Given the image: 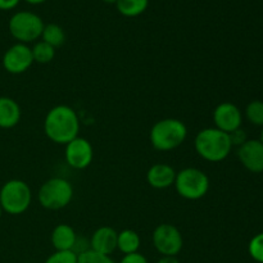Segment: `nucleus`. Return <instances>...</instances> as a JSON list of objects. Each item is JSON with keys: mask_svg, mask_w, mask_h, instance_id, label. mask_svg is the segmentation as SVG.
I'll use <instances>...</instances> for the list:
<instances>
[{"mask_svg": "<svg viewBox=\"0 0 263 263\" xmlns=\"http://www.w3.org/2000/svg\"><path fill=\"white\" fill-rule=\"evenodd\" d=\"M44 133L49 140L67 145L79 136L80 120L73 108L68 105H55L44 120Z\"/></svg>", "mask_w": 263, "mask_h": 263, "instance_id": "nucleus-1", "label": "nucleus"}, {"mask_svg": "<svg viewBox=\"0 0 263 263\" xmlns=\"http://www.w3.org/2000/svg\"><path fill=\"white\" fill-rule=\"evenodd\" d=\"M194 148L200 158L216 163L228 158L233 149V144L229 134L216 127H207L197 134Z\"/></svg>", "mask_w": 263, "mask_h": 263, "instance_id": "nucleus-2", "label": "nucleus"}, {"mask_svg": "<svg viewBox=\"0 0 263 263\" xmlns=\"http://www.w3.org/2000/svg\"><path fill=\"white\" fill-rule=\"evenodd\" d=\"M187 136V128L177 118H164L158 121L151 128L149 139L156 151L170 152L184 144Z\"/></svg>", "mask_w": 263, "mask_h": 263, "instance_id": "nucleus-3", "label": "nucleus"}, {"mask_svg": "<svg viewBox=\"0 0 263 263\" xmlns=\"http://www.w3.org/2000/svg\"><path fill=\"white\" fill-rule=\"evenodd\" d=\"M32 192L27 182L13 179L5 182L0 189V207L8 215L18 216L25 213L31 205Z\"/></svg>", "mask_w": 263, "mask_h": 263, "instance_id": "nucleus-4", "label": "nucleus"}, {"mask_svg": "<svg viewBox=\"0 0 263 263\" xmlns=\"http://www.w3.org/2000/svg\"><path fill=\"white\" fill-rule=\"evenodd\" d=\"M175 189L177 194L187 200L202 199L210 190V179L202 170L186 167L176 172Z\"/></svg>", "mask_w": 263, "mask_h": 263, "instance_id": "nucleus-5", "label": "nucleus"}, {"mask_svg": "<svg viewBox=\"0 0 263 263\" xmlns=\"http://www.w3.org/2000/svg\"><path fill=\"white\" fill-rule=\"evenodd\" d=\"M73 198L71 182L62 177H51L41 185L39 190V203L49 211L66 208Z\"/></svg>", "mask_w": 263, "mask_h": 263, "instance_id": "nucleus-6", "label": "nucleus"}, {"mask_svg": "<svg viewBox=\"0 0 263 263\" xmlns=\"http://www.w3.org/2000/svg\"><path fill=\"white\" fill-rule=\"evenodd\" d=\"M44 22L37 14L27 10H22L10 17L8 28L9 32L18 43H33L41 37L44 30Z\"/></svg>", "mask_w": 263, "mask_h": 263, "instance_id": "nucleus-7", "label": "nucleus"}, {"mask_svg": "<svg viewBox=\"0 0 263 263\" xmlns=\"http://www.w3.org/2000/svg\"><path fill=\"white\" fill-rule=\"evenodd\" d=\"M154 248L164 257H176L184 247V239L179 229L171 223H161L152 235Z\"/></svg>", "mask_w": 263, "mask_h": 263, "instance_id": "nucleus-8", "label": "nucleus"}, {"mask_svg": "<svg viewBox=\"0 0 263 263\" xmlns=\"http://www.w3.org/2000/svg\"><path fill=\"white\" fill-rule=\"evenodd\" d=\"M33 63L32 50L27 44H14L3 55V67L8 73H25Z\"/></svg>", "mask_w": 263, "mask_h": 263, "instance_id": "nucleus-9", "label": "nucleus"}, {"mask_svg": "<svg viewBox=\"0 0 263 263\" xmlns=\"http://www.w3.org/2000/svg\"><path fill=\"white\" fill-rule=\"evenodd\" d=\"M66 162L74 170H85L91 164L94 158L92 145L87 139L77 136L66 145Z\"/></svg>", "mask_w": 263, "mask_h": 263, "instance_id": "nucleus-10", "label": "nucleus"}, {"mask_svg": "<svg viewBox=\"0 0 263 263\" xmlns=\"http://www.w3.org/2000/svg\"><path fill=\"white\" fill-rule=\"evenodd\" d=\"M243 116L240 109L230 102H223L218 104L213 110V122L216 128L226 134H231L241 126Z\"/></svg>", "mask_w": 263, "mask_h": 263, "instance_id": "nucleus-11", "label": "nucleus"}, {"mask_svg": "<svg viewBox=\"0 0 263 263\" xmlns=\"http://www.w3.org/2000/svg\"><path fill=\"white\" fill-rule=\"evenodd\" d=\"M238 157L248 171L253 174L263 172V144L261 140H247L239 146Z\"/></svg>", "mask_w": 263, "mask_h": 263, "instance_id": "nucleus-12", "label": "nucleus"}, {"mask_svg": "<svg viewBox=\"0 0 263 263\" xmlns=\"http://www.w3.org/2000/svg\"><path fill=\"white\" fill-rule=\"evenodd\" d=\"M118 233L109 226H102L92 233L90 239V249L97 253L110 256L117 249Z\"/></svg>", "mask_w": 263, "mask_h": 263, "instance_id": "nucleus-13", "label": "nucleus"}, {"mask_svg": "<svg viewBox=\"0 0 263 263\" xmlns=\"http://www.w3.org/2000/svg\"><path fill=\"white\" fill-rule=\"evenodd\" d=\"M176 171L167 163H156L146 172V181L154 189H167L175 184Z\"/></svg>", "mask_w": 263, "mask_h": 263, "instance_id": "nucleus-14", "label": "nucleus"}, {"mask_svg": "<svg viewBox=\"0 0 263 263\" xmlns=\"http://www.w3.org/2000/svg\"><path fill=\"white\" fill-rule=\"evenodd\" d=\"M21 121V107L9 97H0V128H12Z\"/></svg>", "mask_w": 263, "mask_h": 263, "instance_id": "nucleus-15", "label": "nucleus"}, {"mask_svg": "<svg viewBox=\"0 0 263 263\" xmlns=\"http://www.w3.org/2000/svg\"><path fill=\"white\" fill-rule=\"evenodd\" d=\"M50 240L55 251H73L77 235L73 228H71L67 223H61V225L54 228Z\"/></svg>", "mask_w": 263, "mask_h": 263, "instance_id": "nucleus-16", "label": "nucleus"}, {"mask_svg": "<svg viewBox=\"0 0 263 263\" xmlns=\"http://www.w3.org/2000/svg\"><path fill=\"white\" fill-rule=\"evenodd\" d=\"M141 246V239L136 231L131 229H126L118 233L117 236V249H120L123 254L138 253Z\"/></svg>", "mask_w": 263, "mask_h": 263, "instance_id": "nucleus-17", "label": "nucleus"}, {"mask_svg": "<svg viewBox=\"0 0 263 263\" xmlns=\"http://www.w3.org/2000/svg\"><path fill=\"white\" fill-rule=\"evenodd\" d=\"M115 4L123 17L133 18L145 12L149 5V0H117Z\"/></svg>", "mask_w": 263, "mask_h": 263, "instance_id": "nucleus-18", "label": "nucleus"}, {"mask_svg": "<svg viewBox=\"0 0 263 263\" xmlns=\"http://www.w3.org/2000/svg\"><path fill=\"white\" fill-rule=\"evenodd\" d=\"M41 39L45 41L46 44L51 45L53 48H61L66 41V32L63 28L57 23H49V25L44 26L43 33H41Z\"/></svg>", "mask_w": 263, "mask_h": 263, "instance_id": "nucleus-19", "label": "nucleus"}, {"mask_svg": "<svg viewBox=\"0 0 263 263\" xmlns=\"http://www.w3.org/2000/svg\"><path fill=\"white\" fill-rule=\"evenodd\" d=\"M32 50V57L33 62L39 64H48L55 57V48H53L51 45L46 44L45 41H39L33 45V48H31Z\"/></svg>", "mask_w": 263, "mask_h": 263, "instance_id": "nucleus-20", "label": "nucleus"}, {"mask_svg": "<svg viewBox=\"0 0 263 263\" xmlns=\"http://www.w3.org/2000/svg\"><path fill=\"white\" fill-rule=\"evenodd\" d=\"M246 116L249 122L256 126H263V102L253 100L246 108Z\"/></svg>", "mask_w": 263, "mask_h": 263, "instance_id": "nucleus-21", "label": "nucleus"}, {"mask_svg": "<svg viewBox=\"0 0 263 263\" xmlns=\"http://www.w3.org/2000/svg\"><path fill=\"white\" fill-rule=\"evenodd\" d=\"M77 263H116L110 258V256H104V254L97 253V252L89 251L79 254L77 257Z\"/></svg>", "mask_w": 263, "mask_h": 263, "instance_id": "nucleus-22", "label": "nucleus"}, {"mask_svg": "<svg viewBox=\"0 0 263 263\" xmlns=\"http://www.w3.org/2000/svg\"><path fill=\"white\" fill-rule=\"evenodd\" d=\"M77 257L73 251H55L44 263H77Z\"/></svg>", "mask_w": 263, "mask_h": 263, "instance_id": "nucleus-23", "label": "nucleus"}, {"mask_svg": "<svg viewBox=\"0 0 263 263\" xmlns=\"http://www.w3.org/2000/svg\"><path fill=\"white\" fill-rule=\"evenodd\" d=\"M249 254L254 261L263 263V233L254 236L248 247Z\"/></svg>", "mask_w": 263, "mask_h": 263, "instance_id": "nucleus-24", "label": "nucleus"}, {"mask_svg": "<svg viewBox=\"0 0 263 263\" xmlns=\"http://www.w3.org/2000/svg\"><path fill=\"white\" fill-rule=\"evenodd\" d=\"M229 136H230V140H231V144H233V146L234 145L240 146L247 141L246 133H244L243 130H240V128H238V130L233 131L231 134H229Z\"/></svg>", "mask_w": 263, "mask_h": 263, "instance_id": "nucleus-25", "label": "nucleus"}, {"mask_svg": "<svg viewBox=\"0 0 263 263\" xmlns=\"http://www.w3.org/2000/svg\"><path fill=\"white\" fill-rule=\"evenodd\" d=\"M120 263H149L148 259L145 258V256H143L141 253H133V254H126L123 256V258L121 259Z\"/></svg>", "mask_w": 263, "mask_h": 263, "instance_id": "nucleus-26", "label": "nucleus"}, {"mask_svg": "<svg viewBox=\"0 0 263 263\" xmlns=\"http://www.w3.org/2000/svg\"><path fill=\"white\" fill-rule=\"evenodd\" d=\"M20 0H0V10H10L15 8Z\"/></svg>", "mask_w": 263, "mask_h": 263, "instance_id": "nucleus-27", "label": "nucleus"}, {"mask_svg": "<svg viewBox=\"0 0 263 263\" xmlns=\"http://www.w3.org/2000/svg\"><path fill=\"white\" fill-rule=\"evenodd\" d=\"M157 263H180L179 259L176 257H162L161 259H158Z\"/></svg>", "mask_w": 263, "mask_h": 263, "instance_id": "nucleus-28", "label": "nucleus"}, {"mask_svg": "<svg viewBox=\"0 0 263 263\" xmlns=\"http://www.w3.org/2000/svg\"><path fill=\"white\" fill-rule=\"evenodd\" d=\"M25 2H27L28 4L37 5V4H43V3H45L46 0H25Z\"/></svg>", "mask_w": 263, "mask_h": 263, "instance_id": "nucleus-29", "label": "nucleus"}, {"mask_svg": "<svg viewBox=\"0 0 263 263\" xmlns=\"http://www.w3.org/2000/svg\"><path fill=\"white\" fill-rule=\"evenodd\" d=\"M102 2H104V3H116L117 0H102Z\"/></svg>", "mask_w": 263, "mask_h": 263, "instance_id": "nucleus-30", "label": "nucleus"}, {"mask_svg": "<svg viewBox=\"0 0 263 263\" xmlns=\"http://www.w3.org/2000/svg\"><path fill=\"white\" fill-rule=\"evenodd\" d=\"M261 143L263 144V130H262V134H261Z\"/></svg>", "mask_w": 263, "mask_h": 263, "instance_id": "nucleus-31", "label": "nucleus"}, {"mask_svg": "<svg viewBox=\"0 0 263 263\" xmlns=\"http://www.w3.org/2000/svg\"><path fill=\"white\" fill-rule=\"evenodd\" d=\"M2 215H3V210H2V207H0V218H2Z\"/></svg>", "mask_w": 263, "mask_h": 263, "instance_id": "nucleus-32", "label": "nucleus"}, {"mask_svg": "<svg viewBox=\"0 0 263 263\" xmlns=\"http://www.w3.org/2000/svg\"><path fill=\"white\" fill-rule=\"evenodd\" d=\"M23 263H28V262H23Z\"/></svg>", "mask_w": 263, "mask_h": 263, "instance_id": "nucleus-33", "label": "nucleus"}]
</instances>
